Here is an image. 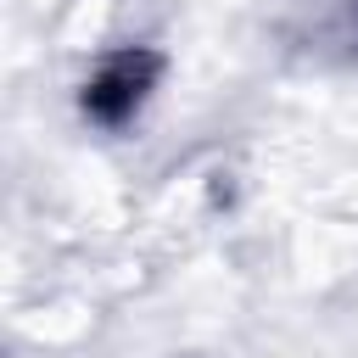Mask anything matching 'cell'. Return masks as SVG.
Masks as SVG:
<instances>
[{"mask_svg": "<svg viewBox=\"0 0 358 358\" xmlns=\"http://www.w3.org/2000/svg\"><path fill=\"white\" fill-rule=\"evenodd\" d=\"M151 78H157V56H145V50H123V56H112V62L90 78L84 106H90L95 117L117 123L123 112H134V106H140V95H145V84H151Z\"/></svg>", "mask_w": 358, "mask_h": 358, "instance_id": "6da1fadb", "label": "cell"}]
</instances>
